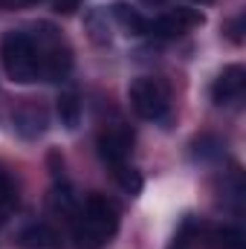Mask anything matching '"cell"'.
<instances>
[{"label": "cell", "mask_w": 246, "mask_h": 249, "mask_svg": "<svg viewBox=\"0 0 246 249\" xmlns=\"http://www.w3.org/2000/svg\"><path fill=\"white\" fill-rule=\"evenodd\" d=\"M15 200H18V194H15V183H12L9 171L0 168V220H6V214L12 212Z\"/></svg>", "instance_id": "obj_12"}, {"label": "cell", "mask_w": 246, "mask_h": 249, "mask_svg": "<svg viewBox=\"0 0 246 249\" xmlns=\"http://www.w3.org/2000/svg\"><path fill=\"white\" fill-rule=\"evenodd\" d=\"M18 244L23 249H58L61 247V235L50 223H29L26 229H20Z\"/></svg>", "instance_id": "obj_9"}, {"label": "cell", "mask_w": 246, "mask_h": 249, "mask_svg": "<svg viewBox=\"0 0 246 249\" xmlns=\"http://www.w3.org/2000/svg\"><path fill=\"white\" fill-rule=\"evenodd\" d=\"M32 41L41 55V81H64L72 70V47L53 23H38Z\"/></svg>", "instance_id": "obj_3"}, {"label": "cell", "mask_w": 246, "mask_h": 249, "mask_svg": "<svg viewBox=\"0 0 246 249\" xmlns=\"http://www.w3.org/2000/svg\"><path fill=\"white\" fill-rule=\"evenodd\" d=\"M194 3H211V0H194Z\"/></svg>", "instance_id": "obj_17"}, {"label": "cell", "mask_w": 246, "mask_h": 249, "mask_svg": "<svg viewBox=\"0 0 246 249\" xmlns=\"http://www.w3.org/2000/svg\"><path fill=\"white\" fill-rule=\"evenodd\" d=\"M203 23H206V18H203L200 9L180 6V9H168L159 18H154L151 26H148V35H157V38H180V35L194 32Z\"/></svg>", "instance_id": "obj_6"}, {"label": "cell", "mask_w": 246, "mask_h": 249, "mask_svg": "<svg viewBox=\"0 0 246 249\" xmlns=\"http://www.w3.org/2000/svg\"><path fill=\"white\" fill-rule=\"evenodd\" d=\"M113 174H116L119 186H122L124 191H127V194H136V191L142 188V177H139V174H136V171H133L130 165H122V168H116Z\"/></svg>", "instance_id": "obj_13"}, {"label": "cell", "mask_w": 246, "mask_h": 249, "mask_svg": "<svg viewBox=\"0 0 246 249\" xmlns=\"http://www.w3.org/2000/svg\"><path fill=\"white\" fill-rule=\"evenodd\" d=\"M241 26H244V15H238V18H235V20H229V26H226L229 38H232L235 44H241V38H244V35H241Z\"/></svg>", "instance_id": "obj_14"}, {"label": "cell", "mask_w": 246, "mask_h": 249, "mask_svg": "<svg viewBox=\"0 0 246 249\" xmlns=\"http://www.w3.org/2000/svg\"><path fill=\"white\" fill-rule=\"evenodd\" d=\"M127 99H130V107L136 110V116H142L148 122H159L171 110V90L162 78H154V75L133 78Z\"/></svg>", "instance_id": "obj_4"}, {"label": "cell", "mask_w": 246, "mask_h": 249, "mask_svg": "<svg viewBox=\"0 0 246 249\" xmlns=\"http://www.w3.org/2000/svg\"><path fill=\"white\" fill-rule=\"evenodd\" d=\"M12 122H15V130H18L20 136L32 139V136H41V133L47 130V110H44L38 102H26V105H20V107L15 110Z\"/></svg>", "instance_id": "obj_8"}, {"label": "cell", "mask_w": 246, "mask_h": 249, "mask_svg": "<svg viewBox=\"0 0 246 249\" xmlns=\"http://www.w3.org/2000/svg\"><path fill=\"white\" fill-rule=\"evenodd\" d=\"M110 15H113V20L124 29V35H133V38L148 35L151 20H148L145 15H139L133 6H127V3H113V6H110Z\"/></svg>", "instance_id": "obj_10"}, {"label": "cell", "mask_w": 246, "mask_h": 249, "mask_svg": "<svg viewBox=\"0 0 246 249\" xmlns=\"http://www.w3.org/2000/svg\"><path fill=\"white\" fill-rule=\"evenodd\" d=\"M55 110H58V119H61L64 127H70V130L78 127V122H81V102H78V96L72 90H67V93L58 96Z\"/></svg>", "instance_id": "obj_11"}, {"label": "cell", "mask_w": 246, "mask_h": 249, "mask_svg": "<svg viewBox=\"0 0 246 249\" xmlns=\"http://www.w3.org/2000/svg\"><path fill=\"white\" fill-rule=\"evenodd\" d=\"M70 226L78 249H102L105 244H110V238L119 229V206L107 194L93 191L84 197L81 206H75Z\"/></svg>", "instance_id": "obj_1"}, {"label": "cell", "mask_w": 246, "mask_h": 249, "mask_svg": "<svg viewBox=\"0 0 246 249\" xmlns=\"http://www.w3.org/2000/svg\"><path fill=\"white\" fill-rule=\"evenodd\" d=\"M246 96V70L241 64L223 67V72L211 84V102L217 107H238Z\"/></svg>", "instance_id": "obj_7"}, {"label": "cell", "mask_w": 246, "mask_h": 249, "mask_svg": "<svg viewBox=\"0 0 246 249\" xmlns=\"http://www.w3.org/2000/svg\"><path fill=\"white\" fill-rule=\"evenodd\" d=\"M142 3H148V6H154V3H162V0H142Z\"/></svg>", "instance_id": "obj_16"}, {"label": "cell", "mask_w": 246, "mask_h": 249, "mask_svg": "<svg viewBox=\"0 0 246 249\" xmlns=\"http://www.w3.org/2000/svg\"><path fill=\"white\" fill-rule=\"evenodd\" d=\"M0 58L3 70L15 84H32L41 81V55L32 41V32L26 29H9L0 41Z\"/></svg>", "instance_id": "obj_2"}, {"label": "cell", "mask_w": 246, "mask_h": 249, "mask_svg": "<svg viewBox=\"0 0 246 249\" xmlns=\"http://www.w3.org/2000/svg\"><path fill=\"white\" fill-rule=\"evenodd\" d=\"M99 157L105 160V165H110L113 171L127 165L130 154H133V130L124 122H107L99 130Z\"/></svg>", "instance_id": "obj_5"}, {"label": "cell", "mask_w": 246, "mask_h": 249, "mask_svg": "<svg viewBox=\"0 0 246 249\" xmlns=\"http://www.w3.org/2000/svg\"><path fill=\"white\" fill-rule=\"evenodd\" d=\"M38 0H0V6L3 9H29V6H35Z\"/></svg>", "instance_id": "obj_15"}]
</instances>
